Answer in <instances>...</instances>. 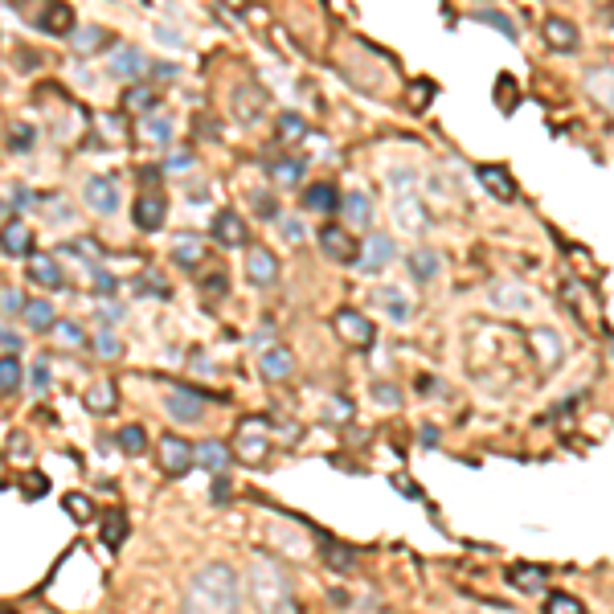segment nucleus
Wrapping results in <instances>:
<instances>
[{
    "mask_svg": "<svg viewBox=\"0 0 614 614\" xmlns=\"http://www.w3.org/2000/svg\"><path fill=\"white\" fill-rule=\"evenodd\" d=\"M238 602H242V590H238L234 569H226V565H205L189 582V594H185V610H193V614H205V610L230 614V610H238Z\"/></svg>",
    "mask_w": 614,
    "mask_h": 614,
    "instance_id": "nucleus-1",
    "label": "nucleus"
},
{
    "mask_svg": "<svg viewBox=\"0 0 614 614\" xmlns=\"http://www.w3.org/2000/svg\"><path fill=\"white\" fill-rule=\"evenodd\" d=\"M250 594L258 602V610H295V598H291V586L287 578L279 574V565L258 557L250 565Z\"/></svg>",
    "mask_w": 614,
    "mask_h": 614,
    "instance_id": "nucleus-2",
    "label": "nucleus"
},
{
    "mask_svg": "<svg viewBox=\"0 0 614 614\" xmlns=\"http://www.w3.org/2000/svg\"><path fill=\"white\" fill-rule=\"evenodd\" d=\"M271 455V422L267 418H246L238 426V459L246 467H262Z\"/></svg>",
    "mask_w": 614,
    "mask_h": 614,
    "instance_id": "nucleus-3",
    "label": "nucleus"
},
{
    "mask_svg": "<svg viewBox=\"0 0 614 614\" xmlns=\"http://www.w3.org/2000/svg\"><path fill=\"white\" fill-rule=\"evenodd\" d=\"M332 328H336V336H340L348 348H369V344L377 340V328L369 324V316L353 312V307H340L336 320H332Z\"/></svg>",
    "mask_w": 614,
    "mask_h": 614,
    "instance_id": "nucleus-4",
    "label": "nucleus"
},
{
    "mask_svg": "<svg viewBox=\"0 0 614 614\" xmlns=\"http://www.w3.org/2000/svg\"><path fill=\"white\" fill-rule=\"evenodd\" d=\"M156 455H160L164 475H172V479H181V475L197 463V447H189L185 438H177V434H164L160 447H156Z\"/></svg>",
    "mask_w": 614,
    "mask_h": 614,
    "instance_id": "nucleus-5",
    "label": "nucleus"
},
{
    "mask_svg": "<svg viewBox=\"0 0 614 614\" xmlns=\"http://www.w3.org/2000/svg\"><path fill=\"white\" fill-rule=\"evenodd\" d=\"M164 406H168V418H177L185 426H193V422L205 418V402L197 398V393H189V389H168Z\"/></svg>",
    "mask_w": 614,
    "mask_h": 614,
    "instance_id": "nucleus-6",
    "label": "nucleus"
},
{
    "mask_svg": "<svg viewBox=\"0 0 614 614\" xmlns=\"http://www.w3.org/2000/svg\"><path fill=\"white\" fill-rule=\"evenodd\" d=\"M213 242L217 246H226V250H238V246H246V222L238 213H230V209H222L213 217Z\"/></svg>",
    "mask_w": 614,
    "mask_h": 614,
    "instance_id": "nucleus-7",
    "label": "nucleus"
},
{
    "mask_svg": "<svg viewBox=\"0 0 614 614\" xmlns=\"http://www.w3.org/2000/svg\"><path fill=\"white\" fill-rule=\"evenodd\" d=\"M541 37H545V46L557 50V54H574V50H578V29H574V21L549 17V21L541 25Z\"/></svg>",
    "mask_w": 614,
    "mask_h": 614,
    "instance_id": "nucleus-8",
    "label": "nucleus"
},
{
    "mask_svg": "<svg viewBox=\"0 0 614 614\" xmlns=\"http://www.w3.org/2000/svg\"><path fill=\"white\" fill-rule=\"evenodd\" d=\"M529 344H533V353H537V361H541L545 369H557V365H561L565 348H561V336H557L553 328H533V332H529Z\"/></svg>",
    "mask_w": 614,
    "mask_h": 614,
    "instance_id": "nucleus-9",
    "label": "nucleus"
},
{
    "mask_svg": "<svg viewBox=\"0 0 614 614\" xmlns=\"http://www.w3.org/2000/svg\"><path fill=\"white\" fill-rule=\"evenodd\" d=\"M246 279H250L254 287H271V283L279 279L275 254H271V250H250V254H246Z\"/></svg>",
    "mask_w": 614,
    "mask_h": 614,
    "instance_id": "nucleus-10",
    "label": "nucleus"
},
{
    "mask_svg": "<svg viewBox=\"0 0 614 614\" xmlns=\"http://www.w3.org/2000/svg\"><path fill=\"white\" fill-rule=\"evenodd\" d=\"M164 213H168V201L152 189V193H144V197L136 201V226L148 230V234H156V230L164 226Z\"/></svg>",
    "mask_w": 614,
    "mask_h": 614,
    "instance_id": "nucleus-11",
    "label": "nucleus"
},
{
    "mask_svg": "<svg viewBox=\"0 0 614 614\" xmlns=\"http://www.w3.org/2000/svg\"><path fill=\"white\" fill-rule=\"evenodd\" d=\"M586 91H590V99L614 119V70H606V66L590 70V74H586Z\"/></svg>",
    "mask_w": 614,
    "mask_h": 614,
    "instance_id": "nucleus-12",
    "label": "nucleus"
},
{
    "mask_svg": "<svg viewBox=\"0 0 614 614\" xmlns=\"http://www.w3.org/2000/svg\"><path fill=\"white\" fill-rule=\"evenodd\" d=\"M479 185H488V193L492 197H500V201H516V181L508 177V172L500 168V164H479Z\"/></svg>",
    "mask_w": 614,
    "mask_h": 614,
    "instance_id": "nucleus-13",
    "label": "nucleus"
},
{
    "mask_svg": "<svg viewBox=\"0 0 614 614\" xmlns=\"http://www.w3.org/2000/svg\"><path fill=\"white\" fill-rule=\"evenodd\" d=\"M320 246H324L332 258H340V262H361V254H357V242L348 238V230H340V226H328V230H320Z\"/></svg>",
    "mask_w": 614,
    "mask_h": 614,
    "instance_id": "nucleus-14",
    "label": "nucleus"
},
{
    "mask_svg": "<svg viewBox=\"0 0 614 614\" xmlns=\"http://www.w3.org/2000/svg\"><path fill=\"white\" fill-rule=\"evenodd\" d=\"M46 33H54V37H66V33H74V9L70 5H62V0H50L46 9H41V21H37Z\"/></svg>",
    "mask_w": 614,
    "mask_h": 614,
    "instance_id": "nucleus-15",
    "label": "nucleus"
},
{
    "mask_svg": "<svg viewBox=\"0 0 614 614\" xmlns=\"http://www.w3.org/2000/svg\"><path fill=\"white\" fill-rule=\"evenodd\" d=\"M111 74L115 78H148L152 74V62L140 54V50H119L111 58Z\"/></svg>",
    "mask_w": 614,
    "mask_h": 614,
    "instance_id": "nucleus-16",
    "label": "nucleus"
},
{
    "mask_svg": "<svg viewBox=\"0 0 614 614\" xmlns=\"http://www.w3.org/2000/svg\"><path fill=\"white\" fill-rule=\"evenodd\" d=\"M340 213H344V226H348V230H365L369 217H373V205H369L365 193H348V197L340 201Z\"/></svg>",
    "mask_w": 614,
    "mask_h": 614,
    "instance_id": "nucleus-17",
    "label": "nucleus"
},
{
    "mask_svg": "<svg viewBox=\"0 0 614 614\" xmlns=\"http://www.w3.org/2000/svg\"><path fill=\"white\" fill-rule=\"evenodd\" d=\"M86 201H91L99 213H115V209H119V189H115V181H107V177L86 181Z\"/></svg>",
    "mask_w": 614,
    "mask_h": 614,
    "instance_id": "nucleus-18",
    "label": "nucleus"
},
{
    "mask_svg": "<svg viewBox=\"0 0 614 614\" xmlns=\"http://www.w3.org/2000/svg\"><path fill=\"white\" fill-rule=\"evenodd\" d=\"M389 262H393V242H389L385 234H373V238L365 242L361 267H365V271H381V267H389Z\"/></svg>",
    "mask_w": 614,
    "mask_h": 614,
    "instance_id": "nucleus-19",
    "label": "nucleus"
},
{
    "mask_svg": "<svg viewBox=\"0 0 614 614\" xmlns=\"http://www.w3.org/2000/svg\"><path fill=\"white\" fill-rule=\"evenodd\" d=\"M29 279L33 283H41V287H62V271H58V262L50 258V254H33L29 258Z\"/></svg>",
    "mask_w": 614,
    "mask_h": 614,
    "instance_id": "nucleus-20",
    "label": "nucleus"
},
{
    "mask_svg": "<svg viewBox=\"0 0 614 614\" xmlns=\"http://www.w3.org/2000/svg\"><path fill=\"white\" fill-rule=\"evenodd\" d=\"M197 463H201L205 471H217V475H222V471L230 467V451H226L222 443H213V438H205V443H197Z\"/></svg>",
    "mask_w": 614,
    "mask_h": 614,
    "instance_id": "nucleus-21",
    "label": "nucleus"
},
{
    "mask_svg": "<svg viewBox=\"0 0 614 614\" xmlns=\"http://www.w3.org/2000/svg\"><path fill=\"white\" fill-rule=\"evenodd\" d=\"M82 406L91 410V414H111L115 410V385L111 381H99L95 389H86L82 393Z\"/></svg>",
    "mask_w": 614,
    "mask_h": 614,
    "instance_id": "nucleus-22",
    "label": "nucleus"
},
{
    "mask_svg": "<svg viewBox=\"0 0 614 614\" xmlns=\"http://www.w3.org/2000/svg\"><path fill=\"white\" fill-rule=\"evenodd\" d=\"M172 258H177V267H197V262L205 258L201 238L197 234H177V242H172Z\"/></svg>",
    "mask_w": 614,
    "mask_h": 614,
    "instance_id": "nucleus-23",
    "label": "nucleus"
},
{
    "mask_svg": "<svg viewBox=\"0 0 614 614\" xmlns=\"http://www.w3.org/2000/svg\"><path fill=\"white\" fill-rule=\"evenodd\" d=\"M508 582H512L516 590H524V594H533V590L545 586V569H541V565H512V569H508Z\"/></svg>",
    "mask_w": 614,
    "mask_h": 614,
    "instance_id": "nucleus-24",
    "label": "nucleus"
},
{
    "mask_svg": "<svg viewBox=\"0 0 614 614\" xmlns=\"http://www.w3.org/2000/svg\"><path fill=\"white\" fill-rule=\"evenodd\" d=\"M373 299H377V303H381L385 312H389L393 320H398V324H406V320H410V299H406L398 287H381Z\"/></svg>",
    "mask_w": 614,
    "mask_h": 614,
    "instance_id": "nucleus-25",
    "label": "nucleus"
},
{
    "mask_svg": "<svg viewBox=\"0 0 614 614\" xmlns=\"http://www.w3.org/2000/svg\"><path fill=\"white\" fill-rule=\"evenodd\" d=\"M291 369H295V361L287 348H271V353L262 357V377L267 381H283V377H291Z\"/></svg>",
    "mask_w": 614,
    "mask_h": 614,
    "instance_id": "nucleus-26",
    "label": "nucleus"
},
{
    "mask_svg": "<svg viewBox=\"0 0 614 614\" xmlns=\"http://www.w3.org/2000/svg\"><path fill=\"white\" fill-rule=\"evenodd\" d=\"M303 205L316 209V213H332V209H340V197H336L332 185H312V189L303 193Z\"/></svg>",
    "mask_w": 614,
    "mask_h": 614,
    "instance_id": "nucleus-27",
    "label": "nucleus"
},
{
    "mask_svg": "<svg viewBox=\"0 0 614 614\" xmlns=\"http://www.w3.org/2000/svg\"><path fill=\"white\" fill-rule=\"evenodd\" d=\"M140 140H152V144H164L168 136H172V119H164V115H140Z\"/></svg>",
    "mask_w": 614,
    "mask_h": 614,
    "instance_id": "nucleus-28",
    "label": "nucleus"
},
{
    "mask_svg": "<svg viewBox=\"0 0 614 614\" xmlns=\"http://www.w3.org/2000/svg\"><path fill=\"white\" fill-rule=\"evenodd\" d=\"M25 324H29L33 332H46V328H54V307H50L46 299H33V303H25Z\"/></svg>",
    "mask_w": 614,
    "mask_h": 614,
    "instance_id": "nucleus-29",
    "label": "nucleus"
},
{
    "mask_svg": "<svg viewBox=\"0 0 614 614\" xmlns=\"http://www.w3.org/2000/svg\"><path fill=\"white\" fill-rule=\"evenodd\" d=\"M123 537H127V516H123L119 508H111V512L103 516V545L115 549V545H123Z\"/></svg>",
    "mask_w": 614,
    "mask_h": 614,
    "instance_id": "nucleus-30",
    "label": "nucleus"
},
{
    "mask_svg": "<svg viewBox=\"0 0 614 614\" xmlns=\"http://www.w3.org/2000/svg\"><path fill=\"white\" fill-rule=\"evenodd\" d=\"M152 107H156V91H148V86H131L123 95V111H131V115H148Z\"/></svg>",
    "mask_w": 614,
    "mask_h": 614,
    "instance_id": "nucleus-31",
    "label": "nucleus"
},
{
    "mask_svg": "<svg viewBox=\"0 0 614 614\" xmlns=\"http://www.w3.org/2000/svg\"><path fill=\"white\" fill-rule=\"evenodd\" d=\"M5 254L17 258V254H29V230L21 222H5Z\"/></svg>",
    "mask_w": 614,
    "mask_h": 614,
    "instance_id": "nucleus-32",
    "label": "nucleus"
},
{
    "mask_svg": "<svg viewBox=\"0 0 614 614\" xmlns=\"http://www.w3.org/2000/svg\"><path fill=\"white\" fill-rule=\"evenodd\" d=\"M303 131H307V123H303L295 111H283V115H279V123H275V136H279L283 144H295V140L303 136Z\"/></svg>",
    "mask_w": 614,
    "mask_h": 614,
    "instance_id": "nucleus-33",
    "label": "nucleus"
},
{
    "mask_svg": "<svg viewBox=\"0 0 614 614\" xmlns=\"http://www.w3.org/2000/svg\"><path fill=\"white\" fill-rule=\"evenodd\" d=\"M410 271L426 283V279H434L438 275V254L434 250H410Z\"/></svg>",
    "mask_w": 614,
    "mask_h": 614,
    "instance_id": "nucleus-34",
    "label": "nucleus"
},
{
    "mask_svg": "<svg viewBox=\"0 0 614 614\" xmlns=\"http://www.w3.org/2000/svg\"><path fill=\"white\" fill-rule=\"evenodd\" d=\"M516 103H520L516 78H512V74H500V78H496V107H500V111H516Z\"/></svg>",
    "mask_w": 614,
    "mask_h": 614,
    "instance_id": "nucleus-35",
    "label": "nucleus"
},
{
    "mask_svg": "<svg viewBox=\"0 0 614 614\" xmlns=\"http://www.w3.org/2000/svg\"><path fill=\"white\" fill-rule=\"evenodd\" d=\"M271 181H275V185H299V181H303V164H295V160L271 164Z\"/></svg>",
    "mask_w": 614,
    "mask_h": 614,
    "instance_id": "nucleus-36",
    "label": "nucleus"
},
{
    "mask_svg": "<svg viewBox=\"0 0 614 614\" xmlns=\"http://www.w3.org/2000/svg\"><path fill=\"white\" fill-rule=\"evenodd\" d=\"M119 447H123L127 455H140V451L148 447V434H144L140 426H123V430H119Z\"/></svg>",
    "mask_w": 614,
    "mask_h": 614,
    "instance_id": "nucleus-37",
    "label": "nucleus"
},
{
    "mask_svg": "<svg viewBox=\"0 0 614 614\" xmlns=\"http://www.w3.org/2000/svg\"><path fill=\"white\" fill-rule=\"evenodd\" d=\"M545 610H549V614H582V602H578L574 594H561V590H557V594H549Z\"/></svg>",
    "mask_w": 614,
    "mask_h": 614,
    "instance_id": "nucleus-38",
    "label": "nucleus"
},
{
    "mask_svg": "<svg viewBox=\"0 0 614 614\" xmlns=\"http://www.w3.org/2000/svg\"><path fill=\"white\" fill-rule=\"evenodd\" d=\"M17 385H21L17 357H0V389H5V393H17Z\"/></svg>",
    "mask_w": 614,
    "mask_h": 614,
    "instance_id": "nucleus-39",
    "label": "nucleus"
},
{
    "mask_svg": "<svg viewBox=\"0 0 614 614\" xmlns=\"http://www.w3.org/2000/svg\"><path fill=\"white\" fill-rule=\"evenodd\" d=\"M430 99H434V82H430V78L410 82V107H414V111H422Z\"/></svg>",
    "mask_w": 614,
    "mask_h": 614,
    "instance_id": "nucleus-40",
    "label": "nucleus"
},
{
    "mask_svg": "<svg viewBox=\"0 0 614 614\" xmlns=\"http://www.w3.org/2000/svg\"><path fill=\"white\" fill-rule=\"evenodd\" d=\"M66 512H70L74 520H91V516H95V504L86 500V496H78V492H70V496H66Z\"/></svg>",
    "mask_w": 614,
    "mask_h": 614,
    "instance_id": "nucleus-41",
    "label": "nucleus"
},
{
    "mask_svg": "<svg viewBox=\"0 0 614 614\" xmlns=\"http://www.w3.org/2000/svg\"><path fill=\"white\" fill-rule=\"evenodd\" d=\"M398 213H402L398 222H402L406 230H426V217H422V209H418V205H398Z\"/></svg>",
    "mask_w": 614,
    "mask_h": 614,
    "instance_id": "nucleus-42",
    "label": "nucleus"
},
{
    "mask_svg": "<svg viewBox=\"0 0 614 614\" xmlns=\"http://www.w3.org/2000/svg\"><path fill=\"white\" fill-rule=\"evenodd\" d=\"M475 21H484V25H492L496 33H504V37H516V25L504 17V13H479Z\"/></svg>",
    "mask_w": 614,
    "mask_h": 614,
    "instance_id": "nucleus-43",
    "label": "nucleus"
},
{
    "mask_svg": "<svg viewBox=\"0 0 614 614\" xmlns=\"http://www.w3.org/2000/svg\"><path fill=\"white\" fill-rule=\"evenodd\" d=\"M0 303H5V316H17V312H25V303H21V295H17V287H13V283H5V287H0Z\"/></svg>",
    "mask_w": 614,
    "mask_h": 614,
    "instance_id": "nucleus-44",
    "label": "nucleus"
},
{
    "mask_svg": "<svg viewBox=\"0 0 614 614\" xmlns=\"http://www.w3.org/2000/svg\"><path fill=\"white\" fill-rule=\"evenodd\" d=\"M103 41H107V37H103L99 29H86V33L74 37V46H78V54H91L95 46H103Z\"/></svg>",
    "mask_w": 614,
    "mask_h": 614,
    "instance_id": "nucleus-45",
    "label": "nucleus"
},
{
    "mask_svg": "<svg viewBox=\"0 0 614 614\" xmlns=\"http://www.w3.org/2000/svg\"><path fill=\"white\" fill-rule=\"evenodd\" d=\"M95 353H99V357H107V361H111V357H119V340H115L111 332H99V336H95Z\"/></svg>",
    "mask_w": 614,
    "mask_h": 614,
    "instance_id": "nucleus-46",
    "label": "nucleus"
},
{
    "mask_svg": "<svg viewBox=\"0 0 614 614\" xmlns=\"http://www.w3.org/2000/svg\"><path fill=\"white\" fill-rule=\"evenodd\" d=\"M46 488H50V484H46V475H37V471H29V475H25V496H29V500L46 496Z\"/></svg>",
    "mask_w": 614,
    "mask_h": 614,
    "instance_id": "nucleus-47",
    "label": "nucleus"
},
{
    "mask_svg": "<svg viewBox=\"0 0 614 614\" xmlns=\"http://www.w3.org/2000/svg\"><path fill=\"white\" fill-rule=\"evenodd\" d=\"M496 303H508V307H516V312H524V307H529V295H520V291H512V287H508V291L500 287V291H496Z\"/></svg>",
    "mask_w": 614,
    "mask_h": 614,
    "instance_id": "nucleus-48",
    "label": "nucleus"
},
{
    "mask_svg": "<svg viewBox=\"0 0 614 614\" xmlns=\"http://www.w3.org/2000/svg\"><path fill=\"white\" fill-rule=\"evenodd\" d=\"M54 332H58V336H62L66 344H82V340H86V336H82V328H78V324H70V320L54 324Z\"/></svg>",
    "mask_w": 614,
    "mask_h": 614,
    "instance_id": "nucleus-49",
    "label": "nucleus"
},
{
    "mask_svg": "<svg viewBox=\"0 0 614 614\" xmlns=\"http://www.w3.org/2000/svg\"><path fill=\"white\" fill-rule=\"evenodd\" d=\"M0 344H5V348H0V353H5V357H17V353H21V336H17L13 328L0 332Z\"/></svg>",
    "mask_w": 614,
    "mask_h": 614,
    "instance_id": "nucleus-50",
    "label": "nucleus"
},
{
    "mask_svg": "<svg viewBox=\"0 0 614 614\" xmlns=\"http://www.w3.org/2000/svg\"><path fill=\"white\" fill-rule=\"evenodd\" d=\"M46 385H50V361H46V357H41V361L33 365V389L41 393V389H46Z\"/></svg>",
    "mask_w": 614,
    "mask_h": 614,
    "instance_id": "nucleus-51",
    "label": "nucleus"
},
{
    "mask_svg": "<svg viewBox=\"0 0 614 614\" xmlns=\"http://www.w3.org/2000/svg\"><path fill=\"white\" fill-rule=\"evenodd\" d=\"M348 414H353V402H340V398L328 402V418L332 422H348Z\"/></svg>",
    "mask_w": 614,
    "mask_h": 614,
    "instance_id": "nucleus-52",
    "label": "nucleus"
},
{
    "mask_svg": "<svg viewBox=\"0 0 614 614\" xmlns=\"http://www.w3.org/2000/svg\"><path fill=\"white\" fill-rule=\"evenodd\" d=\"M373 398L385 402V406H398V389L393 385H373Z\"/></svg>",
    "mask_w": 614,
    "mask_h": 614,
    "instance_id": "nucleus-53",
    "label": "nucleus"
},
{
    "mask_svg": "<svg viewBox=\"0 0 614 614\" xmlns=\"http://www.w3.org/2000/svg\"><path fill=\"white\" fill-rule=\"evenodd\" d=\"M29 140H33L29 127H21V131H13V136H9V148H13V152H17V148H29Z\"/></svg>",
    "mask_w": 614,
    "mask_h": 614,
    "instance_id": "nucleus-54",
    "label": "nucleus"
},
{
    "mask_svg": "<svg viewBox=\"0 0 614 614\" xmlns=\"http://www.w3.org/2000/svg\"><path fill=\"white\" fill-rule=\"evenodd\" d=\"M95 291H103V295H111V291H115V279H111L107 271H95Z\"/></svg>",
    "mask_w": 614,
    "mask_h": 614,
    "instance_id": "nucleus-55",
    "label": "nucleus"
},
{
    "mask_svg": "<svg viewBox=\"0 0 614 614\" xmlns=\"http://www.w3.org/2000/svg\"><path fill=\"white\" fill-rule=\"evenodd\" d=\"M205 291H217V295H222V291H226V279H222V275H209V279H205Z\"/></svg>",
    "mask_w": 614,
    "mask_h": 614,
    "instance_id": "nucleus-56",
    "label": "nucleus"
},
{
    "mask_svg": "<svg viewBox=\"0 0 614 614\" xmlns=\"http://www.w3.org/2000/svg\"><path fill=\"white\" fill-rule=\"evenodd\" d=\"M119 316H123V312H119V303H115V307H103V312H99L103 324H111V320H119Z\"/></svg>",
    "mask_w": 614,
    "mask_h": 614,
    "instance_id": "nucleus-57",
    "label": "nucleus"
},
{
    "mask_svg": "<svg viewBox=\"0 0 614 614\" xmlns=\"http://www.w3.org/2000/svg\"><path fill=\"white\" fill-rule=\"evenodd\" d=\"M398 492H406V496H422L414 484H406V479H398Z\"/></svg>",
    "mask_w": 614,
    "mask_h": 614,
    "instance_id": "nucleus-58",
    "label": "nucleus"
}]
</instances>
